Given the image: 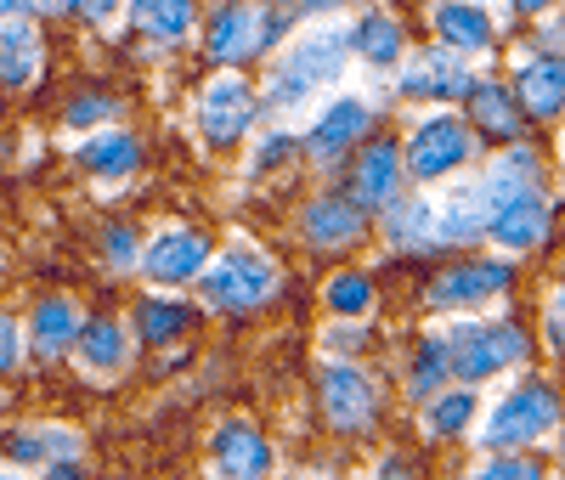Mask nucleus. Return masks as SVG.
Returning a JSON list of instances; mask_svg holds the SVG:
<instances>
[{"instance_id":"f257e3e1","label":"nucleus","mask_w":565,"mask_h":480,"mask_svg":"<svg viewBox=\"0 0 565 480\" xmlns=\"http://www.w3.org/2000/svg\"><path fill=\"white\" fill-rule=\"evenodd\" d=\"M345 52H351V34H345V29H311V34H300L289 52L271 63V79H266L260 103L277 108V114L295 108V103H306L311 90H322V85L340 79Z\"/></svg>"},{"instance_id":"f03ea898","label":"nucleus","mask_w":565,"mask_h":480,"mask_svg":"<svg viewBox=\"0 0 565 480\" xmlns=\"http://www.w3.org/2000/svg\"><path fill=\"white\" fill-rule=\"evenodd\" d=\"M199 295H204L210 311H226V317L260 311V306L277 295V260L260 255L255 244H232V249H221L215 260H204Z\"/></svg>"},{"instance_id":"7ed1b4c3","label":"nucleus","mask_w":565,"mask_h":480,"mask_svg":"<svg viewBox=\"0 0 565 480\" xmlns=\"http://www.w3.org/2000/svg\"><path fill=\"white\" fill-rule=\"evenodd\" d=\"M282 34V12L266 7V0H232V7H221L210 18V34H204V52L210 63L221 68H238L260 52H271V40Z\"/></svg>"},{"instance_id":"20e7f679","label":"nucleus","mask_w":565,"mask_h":480,"mask_svg":"<svg viewBox=\"0 0 565 480\" xmlns=\"http://www.w3.org/2000/svg\"><path fill=\"white\" fill-rule=\"evenodd\" d=\"M441 345H447V373L481 384V378H492L526 356V333L514 322H469V328L447 333Z\"/></svg>"},{"instance_id":"39448f33","label":"nucleus","mask_w":565,"mask_h":480,"mask_svg":"<svg viewBox=\"0 0 565 480\" xmlns=\"http://www.w3.org/2000/svg\"><path fill=\"white\" fill-rule=\"evenodd\" d=\"M554 424H559V396L548 391V384H521V391H509L487 413L481 441L487 447H532V441L548 436Z\"/></svg>"},{"instance_id":"423d86ee","label":"nucleus","mask_w":565,"mask_h":480,"mask_svg":"<svg viewBox=\"0 0 565 480\" xmlns=\"http://www.w3.org/2000/svg\"><path fill=\"white\" fill-rule=\"evenodd\" d=\"M255 108H260V96L244 74H215L204 90H199V136L210 141V148H232V141H244L249 125H255Z\"/></svg>"},{"instance_id":"0eeeda50","label":"nucleus","mask_w":565,"mask_h":480,"mask_svg":"<svg viewBox=\"0 0 565 480\" xmlns=\"http://www.w3.org/2000/svg\"><path fill=\"white\" fill-rule=\"evenodd\" d=\"M204 260H210V237L199 232V226H164V232H153L148 244H141V277H148L153 288H186V282H199V271H204Z\"/></svg>"},{"instance_id":"6e6552de","label":"nucleus","mask_w":565,"mask_h":480,"mask_svg":"<svg viewBox=\"0 0 565 480\" xmlns=\"http://www.w3.org/2000/svg\"><path fill=\"white\" fill-rule=\"evenodd\" d=\"M322 413L334 429H345V436H362V429H373V418H380V384H373L367 367H356V362H328L322 367Z\"/></svg>"},{"instance_id":"1a4fd4ad","label":"nucleus","mask_w":565,"mask_h":480,"mask_svg":"<svg viewBox=\"0 0 565 480\" xmlns=\"http://www.w3.org/2000/svg\"><path fill=\"white\" fill-rule=\"evenodd\" d=\"M469 153H476V136H469V125L452 119V114H436V119H424V125L413 130L402 164H407L418 181H441V175H452Z\"/></svg>"},{"instance_id":"9d476101","label":"nucleus","mask_w":565,"mask_h":480,"mask_svg":"<svg viewBox=\"0 0 565 480\" xmlns=\"http://www.w3.org/2000/svg\"><path fill=\"white\" fill-rule=\"evenodd\" d=\"M277 474V452L255 424L232 418L210 436V480H271Z\"/></svg>"},{"instance_id":"9b49d317","label":"nucleus","mask_w":565,"mask_h":480,"mask_svg":"<svg viewBox=\"0 0 565 480\" xmlns=\"http://www.w3.org/2000/svg\"><path fill=\"white\" fill-rule=\"evenodd\" d=\"M130 356H136V333L119 322V317H90L74 340V362L90 384H114L130 373Z\"/></svg>"},{"instance_id":"f8f14e48","label":"nucleus","mask_w":565,"mask_h":480,"mask_svg":"<svg viewBox=\"0 0 565 480\" xmlns=\"http://www.w3.org/2000/svg\"><path fill=\"white\" fill-rule=\"evenodd\" d=\"M402 175H407V164H402L396 141H367L351 164V199L362 210H391L402 199Z\"/></svg>"},{"instance_id":"ddd939ff","label":"nucleus","mask_w":565,"mask_h":480,"mask_svg":"<svg viewBox=\"0 0 565 480\" xmlns=\"http://www.w3.org/2000/svg\"><path fill=\"white\" fill-rule=\"evenodd\" d=\"M367 125H373V108L362 103V96H334V103H328V114L306 130V153H311L317 164H334V159L351 153V141L367 136Z\"/></svg>"},{"instance_id":"4468645a","label":"nucleus","mask_w":565,"mask_h":480,"mask_svg":"<svg viewBox=\"0 0 565 480\" xmlns=\"http://www.w3.org/2000/svg\"><path fill=\"white\" fill-rule=\"evenodd\" d=\"M79 328H85V317H79V306H74L68 295L40 300V306H34V322H29V333H23L29 356H34V362H63V356H74Z\"/></svg>"},{"instance_id":"2eb2a0df","label":"nucleus","mask_w":565,"mask_h":480,"mask_svg":"<svg viewBox=\"0 0 565 480\" xmlns=\"http://www.w3.org/2000/svg\"><path fill=\"white\" fill-rule=\"evenodd\" d=\"M7 458L18 463V469H52V463H63V458H85V441H79V429H68V424H52V418H40V424H23V429H12V441H7Z\"/></svg>"},{"instance_id":"dca6fc26","label":"nucleus","mask_w":565,"mask_h":480,"mask_svg":"<svg viewBox=\"0 0 565 480\" xmlns=\"http://www.w3.org/2000/svg\"><path fill=\"white\" fill-rule=\"evenodd\" d=\"M300 232L317 249H351L367 237V210L356 199H311L300 215Z\"/></svg>"},{"instance_id":"f3484780","label":"nucleus","mask_w":565,"mask_h":480,"mask_svg":"<svg viewBox=\"0 0 565 480\" xmlns=\"http://www.w3.org/2000/svg\"><path fill=\"white\" fill-rule=\"evenodd\" d=\"M487 237H492V244H503V249H532V244H543V237H548V199L532 186V192H521V199L498 204V210L487 215Z\"/></svg>"},{"instance_id":"a211bd4d","label":"nucleus","mask_w":565,"mask_h":480,"mask_svg":"<svg viewBox=\"0 0 565 480\" xmlns=\"http://www.w3.org/2000/svg\"><path fill=\"white\" fill-rule=\"evenodd\" d=\"M125 18L148 45H181L199 29V0H125Z\"/></svg>"},{"instance_id":"6ab92c4d","label":"nucleus","mask_w":565,"mask_h":480,"mask_svg":"<svg viewBox=\"0 0 565 480\" xmlns=\"http://www.w3.org/2000/svg\"><path fill=\"white\" fill-rule=\"evenodd\" d=\"M40 63H45V40L29 18L18 23H0V85L7 90H29L40 79Z\"/></svg>"},{"instance_id":"aec40b11","label":"nucleus","mask_w":565,"mask_h":480,"mask_svg":"<svg viewBox=\"0 0 565 480\" xmlns=\"http://www.w3.org/2000/svg\"><path fill=\"white\" fill-rule=\"evenodd\" d=\"M509 288V266H458L430 282V306H487Z\"/></svg>"},{"instance_id":"412c9836","label":"nucleus","mask_w":565,"mask_h":480,"mask_svg":"<svg viewBox=\"0 0 565 480\" xmlns=\"http://www.w3.org/2000/svg\"><path fill=\"white\" fill-rule=\"evenodd\" d=\"M407 96H463L469 90V63L463 52H424L407 74H402Z\"/></svg>"},{"instance_id":"4be33fe9","label":"nucleus","mask_w":565,"mask_h":480,"mask_svg":"<svg viewBox=\"0 0 565 480\" xmlns=\"http://www.w3.org/2000/svg\"><path fill=\"white\" fill-rule=\"evenodd\" d=\"M514 103L521 114H537V119H554L565 108V57H537L521 68V85H514Z\"/></svg>"},{"instance_id":"5701e85b","label":"nucleus","mask_w":565,"mask_h":480,"mask_svg":"<svg viewBox=\"0 0 565 480\" xmlns=\"http://www.w3.org/2000/svg\"><path fill=\"white\" fill-rule=\"evenodd\" d=\"M430 23L452 52H487L492 45V18H487V7H476V0H441V7L430 12Z\"/></svg>"},{"instance_id":"b1692460","label":"nucleus","mask_w":565,"mask_h":480,"mask_svg":"<svg viewBox=\"0 0 565 480\" xmlns=\"http://www.w3.org/2000/svg\"><path fill=\"white\" fill-rule=\"evenodd\" d=\"M463 237H487V199L481 181H469L458 192H447V204L436 215V244H463Z\"/></svg>"},{"instance_id":"393cba45","label":"nucleus","mask_w":565,"mask_h":480,"mask_svg":"<svg viewBox=\"0 0 565 480\" xmlns=\"http://www.w3.org/2000/svg\"><path fill=\"white\" fill-rule=\"evenodd\" d=\"M186 322H193V311H186L170 288H159V295H148L136 306V322H130V333L141 345H170V340H181L186 333Z\"/></svg>"},{"instance_id":"a878e982","label":"nucleus","mask_w":565,"mask_h":480,"mask_svg":"<svg viewBox=\"0 0 565 480\" xmlns=\"http://www.w3.org/2000/svg\"><path fill=\"white\" fill-rule=\"evenodd\" d=\"M79 164L90 175H130L141 164V141L130 130H97V136H79Z\"/></svg>"},{"instance_id":"bb28decb","label":"nucleus","mask_w":565,"mask_h":480,"mask_svg":"<svg viewBox=\"0 0 565 480\" xmlns=\"http://www.w3.org/2000/svg\"><path fill=\"white\" fill-rule=\"evenodd\" d=\"M469 114H476V125L492 141L521 136V103H514V90H503V85H469Z\"/></svg>"},{"instance_id":"cd10ccee","label":"nucleus","mask_w":565,"mask_h":480,"mask_svg":"<svg viewBox=\"0 0 565 480\" xmlns=\"http://www.w3.org/2000/svg\"><path fill=\"white\" fill-rule=\"evenodd\" d=\"M351 34V52L356 57H367V63H380V68H391L396 57H402V23L396 18H385V12H367L356 29H345Z\"/></svg>"},{"instance_id":"c85d7f7f","label":"nucleus","mask_w":565,"mask_h":480,"mask_svg":"<svg viewBox=\"0 0 565 480\" xmlns=\"http://www.w3.org/2000/svg\"><path fill=\"white\" fill-rule=\"evenodd\" d=\"M385 232H391V244L396 249H430L436 244V210L430 204H418V199H396L385 210Z\"/></svg>"},{"instance_id":"c756f323","label":"nucleus","mask_w":565,"mask_h":480,"mask_svg":"<svg viewBox=\"0 0 565 480\" xmlns=\"http://www.w3.org/2000/svg\"><path fill=\"white\" fill-rule=\"evenodd\" d=\"M322 306L334 311V317H367L373 311V282H367V271H340V277H328V288H322Z\"/></svg>"},{"instance_id":"7c9ffc66","label":"nucleus","mask_w":565,"mask_h":480,"mask_svg":"<svg viewBox=\"0 0 565 480\" xmlns=\"http://www.w3.org/2000/svg\"><path fill=\"white\" fill-rule=\"evenodd\" d=\"M469 418H476V396L452 391V396H436V402H430V413H424V429H430V436H458V429H469Z\"/></svg>"},{"instance_id":"2f4dec72","label":"nucleus","mask_w":565,"mask_h":480,"mask_svg":"<svg viewBox=\"0 0 565 480\" xmlns=\"http://www.w3.org/2000/svg\"><path fill=\"white\" fill-rule=\"evenodd\" d=\"M441 378H447V345L441 340H424V351L413 362V396H430Z\"/></svg>"},{"instance_id":"473e14b6","label":"nucleus","mask_w":565,"mask_h":480,"mask_svg":"<svg viewBox=\"0 0 565 480\" xmlns=\"http://www.w3.org/2000/svg\"><path fill=\"white\" fill-rule=\"evenodd\" d=\"M119 108H114V96H74V103L63 108V125L68 130H90V125H108Z\"/></svg>"},{"instance_id":"72a5a7b5","label":"nucleus","mask_w":565,"mask_h":480,"mask_svg":"<svg viewBox=\"0 0 565 480\" xmlns=\"http://www.w3.org/2000/svg\"><path fill=\"white\" fill-rule=\"evenodd\" d=\"M103 255H108L114 271H130V266L141 260V237H136V226H108V232H103Z\"/></svg>"},{"instance_id":"f704fd0d","label":"nucleus","mask_w":565,"mask_h":480,"mask_svg":"<svg viewBox=\"0 0 565 480\" xmlns=\"http://www.w3.org/2000/svg\"><path fill=\"white\" fill-rule=\"evenodd\" d=\"M29 356V340H23V322L0 311V373H18Z\"/></svg>"},{"instance_id":"c9c22d12","label":"nucleus","mask_w":565,"mask_h":480,"mask_svg":"<svg viewBox=\"0 0 565 480\" xmlns=\"http://www.w3.org/2000/svg\"><path fill=\"white\" fill-rule=\"evenodd\" d=\"M476 480H543V463L537 458H492L476 469Z\"/></svg>"},{"instance_id":"e433bc0d","label":"nucleus","mask_w":565,"mask_h":480,"mask_svg":"<svg viewBox=\"0 0 565 480\" xmlns=\"http://www.w3.org/2000/svg\"><path fill=\"white\" fill-rule=\"evenodd\" d=\"M300 153V141L295 136H266V148H255V170H271L282 159H295Z\"/></svg>"},{"instance_id":"4c0bfd02","label":"nucleus","mask_w":565,"mask_h":480,"mask_svg":"<svg viewBox=\"0 0 565 480\" xmlns=\"http://www.w3.org/2000/svg\"><path fill=\"white\" fill-rule=\"evenodd\" d=\"M548 340L565 356V288H554V295H548Z\"/></svg>"},{"instance_id":"58836bf2","label":"nucleus","mask_w":565,"mask_h":480,"mask_svg":"<svg viewBox=\"0 0 565 480\" xmlns=\"http://www.w3.org/2000/svg\"><path fill=\"white\" fill-rule=\"evenodd\" d=\"M40 480H85V458H63L52 469H40Z\"/></svg>"},{"instance_id":"ea45409f","label":"nucleus","mask_w":565,"mask_h":480,"mask_svg":"<svg viewBox=\"0 0 565 480\" xmlns=\"http://www.w3.org/2000/svg\"><path fill=\"white\" fill-rule=\"evenodd\" d=\"M119 7H125V0H79V12H85L90 23H108Z\"/></svg>"},{"instance_id":"a19ab883","label":"nucleus","mask_w":565,"mask_h":480,"mask_svg":"<svg viewBox=\"0 0 565 480\" xmlns=\"http://www.w3.org/2000/svg\"><path fill=\"white\" fill-rule=\"evenodd\" d=\"M29 7H34V0H0V23H18V18H29Z\"/></svg>"},{"instance_id":"79ce46f5","label":"nucleus","mask_w":565,"mask_h":480,"mask_svg":"<svg viewBox=\"0 0 565 480\" xmlns=\"http://www.w3.org/2000/svg\"><path fill=\"white\" fill-rule=\"evenodd\" d=\"M334 7H351V0H300V12H334Z\"/></svg>"},{"instance_id":"37998d69","label":"nucleus","mask_w":565,"mask_h":480,"mask_svg":"<svg viewBox=\"0 0 565 480\" xmlns=\"http://www.w3.org/2000/svg\"><path fill=\"white\" fill-rule=\"evenodd\" d=\"M40 12H79V0H34Z\"/></svg>"},{"instance_id":"c03bdc74","label":"nucleus","mask_w":565,"mask_h":480,"mask_svg":"<svg viewBox=\"0 0 565 480\" xmlns=\"http://www.w3.org/2000/svg\"><path fill=\"white\" fill-rule=\"evenodd\" d=\"M0 480H40L34 469H18V463H0Z\"/></svg>"},{"instance_id":"a18cd8bd","label":"nucleus","mask_w":565,"mask_h":480,"mask_svg":"<svg viewBox=\"0 0 565 480\" xmlns=\"http://www.w3.org/2000/svg\"><path fill=\"white\" fill-rule=\"evenodd\" d=\"M380 480H413V474H407V469H402V463H396V458H391V463H385V469H380Z\"/></svg>"},{"instance_id":"49530a36","label":"nucleus","mask_w":565,"mask_h":480,"mask_svg":"<svg viewBox=\"0 0 565 480\" xmlns=\"http://www.w3.org/2000/svg\"><path fill=\"white\" fill-rule=\"evenodd\" d=\"M509 7H521V12H548V0H509Z\"/></svg>"},{"instance_id":"de8ad7c7","label":"nucleus","mask_w":565,"mask_h":480,"mask_svg":"<svg viewBox=\"0 0 565 480\" xmlns=\"http://www.w3.org/2000/svg\"><path fill=\"white\" fill-rule=\"evenodd\" d=\"M271 480H317V474H306V469H295V474H271Z\"/></svg>"}]
</instances>
